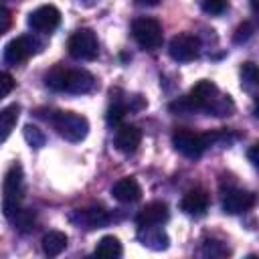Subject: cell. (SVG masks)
Returning <instances> with one entry per match:
<instances>
[{
    "instance_id": "obj_19",
    "label": "cell",
    "mask_w": 259,
    "mask_h": 259,
    "mask_svg": "<svg viewBox=\"0 0 259 259\" xmlns=\"http://www.w3.org/2000/svg\"><path fill=\"white\" fill-rule=\"evenodd\" d=\"M121 253H123L121 243L113 235L101 237L99 243H97V247H95V255H99V257H113L115 259V257H121Z\"/></svg>"
},
{
    "instance_id": "obj_22",
    "label": "cell",
    "mask_w": 259,
    "mask_h": 259,
    "mask_svg": "<svg viewBox=\"0 0 259 259\" xmlns=\"http://www.w3.org/2000/svg\"><path fill=\"white\" fill-rule=\"evenodd\" d=\"M130 109H132V107H127V103L115 101V103L109 105V109H107V115H105L107 123H109V125H121V121H123V117H125V113H127Z\"/></svg>"
},
{
    "instance_id": "obj_2",
    "label": "cell",
    "mask_w": 259,
    "mask_h": 259,
    "mask_svg": "<svg viewBox=\"0 0 259 259\" xmlns=\"http://www.w3.org/2000/svg\"><path fill=\"white\" fill-rule=\"evenodd\" d=\"M47 87L53 91H65V93H89L95 89V77L83 69H67L63 65L53 67L45 75Z\"/></svg>"
},
{
    "instance_id": "obj_20",
    "label": "cell",
    "mask_w": 259,
    "mask_h": 259,
    "mask_svg": "<svg viewBox=\"0 0 259 259\" xmlns=\"http://www.w3.org/2000/svg\"><path fill=\"white\" fill-rule=\"evenodd\" d=\"M18 111H20V107H18L16 103L6 105V107L0 111V130H2V142H6V140H8V136H10V132L14 130L16 119H18Z\"/></svg>"
},
{
    "instance_id": "obj_24",
    "label": "cell",
    "mask_w": 259,
    "mask_h": 259,
    "mask_svg": "<svg viewBox=\"0 0 259 259\" xmlns=\"http://www.w3.org/2000/svg\"><path fill=\"white\" fill-rule=\"evenodd\" d=\"M14 225L20 229V231H28L30 227H32V223H34V214H32V210H26V208H20L16 214H14Z\"/></svg>"
},
{
    "instance_id": "obj_15",
    "label": "cell",
    "mask_w": 259,
    "mask_h": 259,
    "mask_svg": "<svg viewBox=\"0 0 259 259\" xmlns=\"http://www.w3.org/2000/svg\"><path fill=\"white\" fill-rule=\"evenodd\" d=\"M111 194L115 200L125 202V204L138 202L142 198V186L138 184V180L134 176H123L111 186Z\"/></svg>"
},
{
    "instance_id": "obj_14",
    "label": "cell",
    "mask_w": 259,
    "mask_h": 259,
    "mask_svg": "<svg viewBox=\"0 0 259 259\" xmlns=\"http://www.w3.org/2000/svg\"><path fill=\"white\" fill-rule=\"evenodd\" d=\"M168 219H170V210H168L166 202L154 200V202H148L138 212L136 223H138V227H152V225H164Z\"/></svg>"
},
{
    "instance_id": "obj_4",
    "label": "cell",
    "mask_w": 259,
    "mask_h": 259,
    "mask_svg": "<svg viewBox=\"0 0 259 259\" xmlns=\"http://www.w3.org/2000/svg\"><path fill=\"white\" fill-rule=\"evenodd\" d=\"M2 210L6 219H14V214L20 210V202L24 196V176H22V168L20 164H12L4 176L2 182Z\"/></svg>"
},
{
    "instance_id": "obj_7",
    "label": "cell",
    "mask_w": 259,
    "mask_h": 259,
    "mask_svg": "<svg viewBox=\"0 0 259 259\" xmlns=\"http://www.w3.org/2000/svg\"><path fill=\"white\" fill-rule=\"evenodd\" d=\"M132 36L142 49L154 51L162 45V24L150 16L136 18L132 22Z\"/></svg>"
},
{
    "instance_id": "obj_32",
    "label": "cell",
    "mask_w": 259,
    "mask_h": 259,
    "mask_svg": "<svg viewBox=\"0 0 259 259\" xmlns=\"http://www.w3.org/2000/svg\"><path fill=\"white\" fill-rule=\"evenodd\" d=\"M138 4H142V6H156L160 0H136Z\"/></svg>"
},
{
    "instance_id": "obj_29",
    "label": "cell",
    "mask_w": 259,
    "mask_h": 259,
    "mask_svg": "<svg viewBox=\"0 0 259 259\" xmlns=\"http://www.w3.org/2000/svg\"><path fill=\"white\" fill-rule=\"evenodd\" d=\"M247 158H249V162L259 170V142L253 144V146L247 150Z\"/></svg>"
},
{
    "instance_id": "obj_17",
    "label": "cell",
    "mask_w": 259,
    "mask_h": 259,
    "mask_svg": "<svg viewBox=\"0 0 259 259\" xmlns=\"http://www.w3.org/2000/svg\"><path fill=\"white\" fill-rule=\"evenodd\" d=\"M138 239H140L142 245L148 247V249H154V251H164V249H168V235L162 231L160 225L140 227Z\"/></svg>"
},
{
    "instance_id": "obj_3",
    "label": "cell",
    "mask_w": 259,
    "mask_h": 259,
    "mask_svg": "<svg viewBox=\"0 0 259 259\" xmlns=\"http://www.w3.org/2000/svg\"><path fill=\"white\" fill-rule=\"evenodd\" d=\"M47 119L57 130V134L61 138H65L67 142H81V140H85V136L89 132L87 117H83L81 113H75V111L59 109V111H53Z\"/></svg>"
},
{
    "instance_id": "obj_27",
    "label": "cell",
    "mask_w": 259,
    "mask_h": 259,
    "mask_svg": "<svg viewBox=\"0 0 259 259\" xmlns=\"http://www.w3.org/2000/svg\"><path fill=\"white\" fill-rule=\"evenodd\" d=\"M0 85H2V89H0V97H6V95L12 91V87H14V79H12V75L4 71V73L0 75Z\"/></svg>"
},
{
    "instance_id": "obj_28",
    "label": "cell",
    "mask_w": 259,
    "mask_h": 259,
    "mask_svg": "<svg viewBox=\"0 0 259 259\" xmlns=\"http://www.w3.org/2000/svg\"><path fill=\"white\" fill-rule=\"evenodd\" d=\"M251 32H253V26H251L249 22H243V24L235 30V42H243V40H247V38L251 36Z\"/></svg>"
},
{
    "instance_id": "obj_25",
    "label": "cell",
    "mask_w": 259,
    "mask_h": 259,
    "mask_svg": "<svg viewBox=\"0 0 259 259\" xmlns=\"http://www.w3.org/2000/svg\"><path fill=\"white\" fill-rule=\"evenodd\" d=\"M200 6L206 14H223L229 6L227 0H200Z\"/></svg>"
},
{
    "instance_id": "obj_6",
    "label": "cell",
    "mask_w": 259,
    "mask_h": 259,
    "mask_svg": "<svg viewBox=\"0 0 259 259\" xmlns=\"http://www.w3.org/2000/svg\"><path fill=\"white\" fill-rule=\"evenodd\" d=\"M67 51L77 61H93L99 55V40L91 28H79L69 36Z\"/></svg>"
},
{
    "instance_id": "obj_23",
    "label": "cell",
    "mask_w": 259,
    "mask_h": 259,
    "mask_svg": "<svg viewBox=\"0 0 259 259\" xmlns=\"http://www.w3.org/2000/svg\"><path fill=\"white\" fill-rule=\"evenodd\" d=\"M24 138H26V142L32 146V148H40V146H45V142H47V136L42 134V130H38L36 125H24Z\"/></svg>"
},
{
    "instance_id": "obj_30",
    "label": "cell",
    "mask_w": 259,
    "mask_h": 259,
    "mask_svg": "<svg viewBox=\"0 0 259 259\" xmlns=\"http://www.w3.org/2000/svg\"><path fill=\"white\" fill-rule=\"evenodd\" d=\"M0 14H2V16H0V18H2V26H0V32L4 34V32L8 30V26H10V12H8V8H6V6H2V12H0Z\"/></svg>"
},
{
    "instance_id": "obj_11",
    "label": "cell",
    "mask_w": 259,
    "mask_h": 259,
    "mask_svg": "<svg viewBox=\"0 0 259 259\" xmlns=\"http://www.w3.org/2000/svg\"><path fill=\"white\" fill-rule=\"evenodd\" d=\"M255 204V194L243 188H227L223 192V210L229 214H241Z\"/></svg>"
},
{
    "instance_id": "obj_12",
    "label": "cell",
    "mask_w": 259,
    "mask_h": 259,
    "mask_svg": "<svg viewBox=\"0 0 259 259\" xmlns=\"http://www.w3.org/2000/svg\"><path fill=\"white\" fill-rule=\"evenodd\" d=\"M140 142H142V132H140V127H136V125H132V123H121V125H117L115 138H113V146H115L121 154H127V156L134 154V152L138 150Z\"/></svg>"
},
{
    "instance_id": "obj_31",
    "label": "cell",
    "mask_w": 259,
    "mask_h": 259,
    "mask_svg": "<svg viewBox=\"0 0 259 259\" xmlns=\"http://www.w3.org/2000/svg\"><path fill=\"white\" fill-rule=\"evenodd\" d=\"M251 10H253V14H255L257 20H259V0H251Z\"/></svg>"
},
{
    "instance_id": "obj_13",
    "label": "cell",
    "mask_w": 259,
    "mask_h": 259,
    "mask_svg": "<svg viewBox=\"0 0 259 259\" xmlns=\"http://www.w3.org/2000/svg\"><path fill=\"white\" fill-rule=\"evenodd\" d=\"M180 208L190 217H202L208 208V192L204 188H190L180 200Z\"/></svg>"
},
{
    "instance_id": "obj_10",
    "label": "cell",
    "mask_w": 259,
    "mask_h": 259,
    "mask_svg": "<svg viewBox=\"0 0 259 259\" xmlns=\"http://www.w3.org/2000/svg\"><path fill=\"white\" fill-rule=\"evenodd\" d=\"M38 47L36 40L32 36H16L12 38L6 47H4V63L6 65H20L22 61H26Z\"/></svg>"
},
{
    "instance_id": "obj_5",
    "label": "cell",
    "mask_w": 259,
    "mask_h": 259,
    "mask_svg": "<svg viewBox=\"0 0 259 259\" xmlns=\"http://www.w3.org/2000/svg\"><path fill=\"white\" fill-rule=\"evenodd\" d=\"M172 144L182 156H186L190 160L200 158L204 154V150L208 146H212L208 132L206 134H198V132H194L190 127H176L174 134H172Z\"/></svg>"
},
{
    "instance_id": "obj_9",
    "label": "cell",
    "mask_w": 259,
    "mask_h": 259,
    "mask_svg": "<svg viewBox=\"0 0 259 259\" xmlns=\"http://www.w3.org/2000/svg\"><path fill=\"white\" fill-rule=\"evenodd\" d=\"M61 22V12L53 4H45L34 8L28 14V26L36 32H53Z\"/></svg>"
},
{
    "instance_id": "obj_16",
    "label": "cell",
    "mask_w": 259,
    "mask_h": 259,
    "mask_svg": "<svg viewBox=\"0 0 259 259\" xmlns=\"http://www.w3.org/2000/svg\"><path fill=\"white\" fill-rule=\"evenodd\" d=\"M71 221H75L77 225H81L85 229H99V227H103V225L109 223V214L101 206H91V208H79V210H75V214L71 217Z\"/></svg>"
},
{
    "instance_id": "obj_8",
    "label": "cell",
    "mask_w": 259,
    "mask_h": 259,
    "mask_svg": "<svg viewBox=\"0 0 259 259\" xmlns=\"http://www.w3.org/2000/svg\"><path fill=\"white\" fill-rule=\"evenodd\" d=\"M168 53L178 63L194 61L200 55V40H198V36H194L190 32H180V34L172 36V40L168 45Z\"/></svg>"
},
{
    "instance_id": "obj_21",
    "label": "cell",
    "mask_w": 259,
    "mask_h": 259,
    "mask_svg": "<svg viewBox=\"0 0 259 259\" xmlns=\"http://www.w3.org/2000/svg\"><path fill=\"white\" fill-rule=\"evenodd\" d=\"M241 85L245 89L259 87V65H255L251 61L241 65Z\"/></svg>"
},
{
    "instance_id": "obj_1",
    "label": "cell",
    "mask_w": 259,
    "mask_h": 259,
    "mask_svg": "<svg viewBox=\"0 0 259 259\" xmlns=\"http://www.w3.org/2000/svg\"><path fill=\"white\" fill-rule=\"evenodd\" d=\"M233 109H235L233 99L229 95H223L219 91V87L208 79L198 81L186 97H180L170 103V111H174V113L206 111V113L223 117V115H231Z\"/></svg>"
},
{
    "instance_id": "obj_18",
    "label": "cell",
    "mask_w": 259,
    "mask_h": 259,
    "mask_svg": "<svg viewBox=\"0 0 259 259\" xmlns=\"http://www.w3.org/2000/svg\"><path fill=\"white\" fill-rule=\"evenodd\" d=\"M67 241H69V239H67V235H65L63 231H49V233L42 237L40 245H42L45 255H49V257H57L59 253L65 251Z\"/></svg>"
},
{
    "instance_id": "obj_26",
    "label": "cell",
    "mask_w": 259,
    "mask_h": 259,
    "mask_svg": "<svg viewBox=\"0 0 259 259\" xmlns=\"http://www.w3.org/2000/svg\"><path fill=\"white\" fill-rule=\"evenodd\" d=\"M204 255H229V247H225L221 241H214V239H208L204 241V249H202Z\"/></svg>"
}]
</instances>
